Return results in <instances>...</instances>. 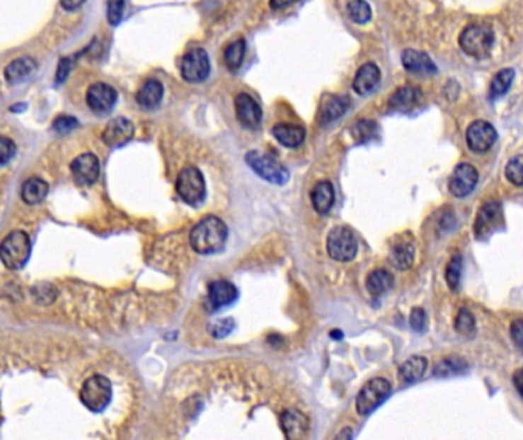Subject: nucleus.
I'll return each instance as SVG.
<instances>
[{"label":"nucleus","mask_w":523,"mask_h":440,"mask_svg":"<svg viewBox=\"0 0 523 440\" xmlns=\"http://www.w3.org/2000/svg\"><path fill=\"white\" fill-rule=\"evenodd\" d=\"M164 88L158 80H147L137 92V103L142 109H155L163 100Z\"/></svg>","instance_id":"23"},{"label":"nucleus","mask_w":523,"mask_h":440,"mask_svg":"<svg viewBox=\"0 0 523 440\" xmlns=\"http://www.w3.org/2000/svg\"><path fill=\"white\" fill-rule=\"evenodd\" d=\"M16 144L14 141H11L6 137H0V166L6 164V162L11 161L16 155Z\"/></svg>","instance_id":"40"},{"label":"nucleus","mask_w":523,"mask_h":440,"mask_svg":"<svg viewBox=\"0 0 523 440\" xmlns=\"http://www.w3.org/2000/svg\"><path fill=\"white\" fill-rule=\"evenodd\" d=\"M467 146L474 153H483L493 147L498 139V132L487 121H474L465 133Z\"/></svg>","instance_id":"10"},{"label":"nucleus","mask_w":523,"mask_h":440,"mask_svg":"<svg viewBox=\"0 0 523 440\" xmlns=\"http://www.w3.org/2000/svg\"><path fill=\"white\" fill-rule=\"evenodd\" d=\"M508 183L516 187H523V156L512 158L505 167Z\"/></svg>","instance_id":"37"},{"label":"nucleus","mask_w":523,"mask_h":440,"mask_svg":"<svg viewBox=\"0 0 523 440\" xmlns=\"http://www.w3.org/2000/svg\"><path fill=\"white\" fill-rule=\"evenodd\" d=\"M86 0H60V4L64 9H68V11H74V9L80 8Z\"/></svg>","instance_id":"47"},{"label":"nucleus","mask_w":523,"mask_h":440,"mask_svg":"<svg viewBox=\"0 0 523 440\" xmlns=\"http://www.w3.org/2000/svg\"><path fill=\"white\" fill-rule=\"evenodd\" d=\"M245 51H246V45H245L243 38H237V40L228 45L224 52V60H225L226 68L230 71L239 69L245 59Z\"/></svg>","instance_id":"30"},{"label":"nucleus","mask_w":523,"mask_h":440,"mask_svg":"<svg viewBox=\"0 0 523 440\" xmlns=\"http://www.w3.org/2000/svg\"><path fill=\"white\" fill-rule=\"evenodd\" d=\"M465 366H467V362L461 358H456V357L447 358V359H442L441 362H437L435 367V375L436 376L458 375V373L465 370Z\"/></svg>","instance_id":"34"},{"label":"nucleus","mask_w":523,"mask_h":440,"mask_svg":"<svg viewBox=\"0 0 523 440\" xmlns=\"http://www.w3.org/2000/svg\"><path fill=\"white\" fill-rule=\"evenodd\" d=\"M379 80H381V71H379L378 66L375 63H364L357 71L352 86H354V91L358 95H367L377 88Z\"/></svg>","instance_id":"18"},{"label":"nucleus","mask_w":523,"mask_h":440,"mask_svg":"<svg viewBox=\"0 0 523 440\" xmlns=\"http://www.w3.org/2000/svg\"><path fill=\"white\" fill-rule=\"evenodd\" d=\"M511 338L516 346L523 352V320H516L511 324Z\"/></svg>","instance_id":"45"},{"label":"nucleus","mask_w":523,"mask_h":440,"mask_svg":"<svg viewBox=\"0 0 523 440\" xmlns=\"http://www.w3.org/2000/svg\"><path fill=\"white\" fill-rule=\"evenodd\" d=\"M512 382H515V387L519 391V395L523 398V369L517 370L512 376Z\"/></svg>","instance_id":"48"},{"label":"nucleus","mask_w":523,"mask_h":440,"mask_svg":"<svg viewBox=\"0 0 523 440\" xmlns=\"http://www.w3.org/2000/svg\"><path fill=\"white\" fill-rule=\"evenodd\" d=\"M328 254L337 262H349L357 255L358 241L347 226H335L328 236Z\"/></svg>","instance_id":"7"},{"label":"nucleus","mask_w":523,"mask_h":440,"mask_svg":"<svg viewBox=\"0 0 523 440\" xmlns=\"http://www.w3.org/2000/svg\"><path fill=\"white\" fill-rule=\"evenodd\" d=\"M378 127L377 124L374 121H367V120H361V121H357L354 126L350 127V133L352 137L355 138L357 142H367L372 139L375 137Z\"/></svg>","instance_id":"35"},{"label":"nucleus","mask_w":523,"mask_h":440,"mask_svg":"<svg viewBox=\"0 0 523 440\" xmlns=\"http://www.w3.org/2000/svg\"><path fill=\"white\" fill-rule=\"evenodd\" d=\"M350 106V101L347 97H334L326 101L321 110V121L329 124L332 121L338 120L341 115H345L347 108Z\"/></svg>","instance_id":"31"},{"label":"nucleus","mask_w":523,"mask_h":440,"mask_svg":"<svg viewBox=\"0 0 523 440\" xmlns=\"http://www.w3.org/2000/svg\"><path fill=\"white\" fill-rule=\"evenodd\" d=\"M31 255L30 236L23 231L9 233L0 243V260L11 271H18Z\"/></svg>","instance_id":"2"},{"label":"nucleus","mask_w":523,"mask_h":440,"mask_svg":"<svg viewBox=\"0 0 523 440\" xmlns=\"http://www.w3.org/2000/svg\"><path fill=\"white\" fill-rule=\"evenodd\" d=\"M410 326L416 330V332H423L425 328V312L420 308H416L412 311L410 315Z\"/></svg>","instance_id":"44"},{"label":"nucleus","mask_w":523,"mask_h":440,"mask_svg":"<svg viewBox=\"0 0 523 440\" xmlns=\"http://www.w3.org/2000/svg\"><path fill=\"white\" fill-rule=\"evenodd\" d=\"M117 91L106 83H95L86 92V103L95 113H108L117 103Z\"/></svg>","instance_id":"14"},{"label":"nucleus","mask_w":523,"mask_h":440,"mask_svg":"<svg viewBox=\"0 0 523 440\" xmlns=\"http://www.w3.org/2000/svg\"><path fill=\"white\" fill-rule=\"evenodd\" d=\"M122 14H125V0H109L108 2V22L112 26H117Z\"/></svg>","instance_id":"39"},{"label":"nucleus","mask_w":523,"mask_h":440,"mask_svg":"<svg viewBox=\"0 0 523 440\" xmlns=\"http://www.w3.org/2000/svg\"><path fill=\"white\" fill-rule=\"evenodd\" d=\"M459 45L462 51L473 59H483L494 45V33L488 25L471 23L461 33Z\"/></svg>","instance_id":"3"},{"label":"nucleus","mask_w":523,"mask_h":440,"mask_svg":"<svg viewBox=\"0 0 523 440\" xmlns=\"http://www.w3.org/2000/svg\"><path fill=\"white\" fill-rule=\"evenodd\" d=\"M208 74H210V59L201 47L188 51L180 60V75L188 83H201Z\"/></svg>","instance_id":"9"},{"label":"nucleus","mask_w":523,"mask_h":440,"mask_svg":"<svg viewBox=\"0 0 523 440\" xmlns=\"http://www.w3.org/2000/svg\"><path fill=\"white\" fill-rule=\"evenodd\" d=\"M272 135L282 146L296 149L305 141L306 132L303 127L292 126V124H277V126L272 127Z\"/></svg>","instance_id":"24"},{"label":"nucleus","mask_w":523,"mask_h":440,"mask_svg":"<svg viewBox=\"0 0 523 440\" xmlns=\"http://www.w3.org/2000/svg\"><path fill=\"white\" fill-rule=\"evenodd\" d=\"M312 207L318 214H326L335 202V190L329 180H323L312 188Z\"/></svg>","instance_id":"22"},{"label":"nucleus","mask_w":523,"mask_h":440,"mask_svg":"<svg viewBox=\"0 0 523 440\" xmlns=\"http://www.w3.org/2000/svg\"><path fill=\"white\" fill-rule=\"evenodd\" d=\"M282 427L288 439L305 437L309 429V420L297 410L285 411L282 416Z\"/></svg>","instance_id":"21"},{"label":"nucleus","mask_w":523,"mask_h":440,"mask_svg":"<svg viewBox=\"0 0 523 440\" xmlns=\"http://www.w3.org/2000/svg\"><path fill=\"white\" fill-rule=\"evenodd\" d=\"M71 171L79 185H92L100 176V161L93 153H83L72 161Z\"/></svg>","instance_id":"12"},{"label":"nucleus","mask_w":523,"mask_h":440,"mask_svg":"<svg viewBox=\"0 0 523 440\" xmlns=\"http://www.w3.org/2000/svg\"><path fill=\"white\" fill-rule=\"evenodd\" d=\"M392 387L384 378H375L366 382L364 387L360 390L357 398V411L361 416H367L379 407V404L391 395Z\"/></svg>","instance_id":"8"},{"label":"nucleus","mask_w":523,"mask_h":440,"mask_svg":"<svg viewBox=\"0 0 523 440\" xmlns=\"http://www.w3.org/2000/svg\"><path fill=\"white\" fill-rule=\"evenodd\" d=\"M423 93L421 91L415 88V86L406 84L403 88H399L398 91L393 92V95L389 100V108L393 110H407L412 109L413 106H416V103L421 100Z\"/></svg>","instance_id":"25"},{"label":"nucleus","mask_w":523,"mask_h":440,"mask_svg":"<svg viewBox=\"0 0 523 440\" xmlns=\"http://www.w3.org/2000/svg\"><path fill=\"white\" fill-rule=\"evenodd\" d=\"M366 286H367V291L374 296H379L392 288L393 275L386 270H375L374 272L369 274Z\"/></svg>","instance_id":"27"},{"label":"nucleus","mask_w":523,"mask_h":440,"mask_svg":"<svg viewBox=\"0 0 523 440\" xmlns=\"http://www.w3.org/2000/svg\"><path fill=\"white\" fill-rule=\"evenodd\" d=\"M512 80H515V71L508 69V68L499 71L496 75H494V79L491 80L490 97L493 100H496V98L502 97V95H505L511 88Z\"/></svg>","instance_id":"32"},{"label":"nucleus","mask_w":523,"mask_h":440,"mask_svg":"<svg viewBox=\"0 0 523 440\" xmlns=\"http://www.w3.org/2000/svg\"><path fill=\"white\" fill-rule=\"evenodd\" d=\"M233 328H234V321L231 318H222L213 324L212 333L217 338H222V337H226V335L233 330Z\"/></svg>","instance_id":"42"},{"label":"nucleus","mask_w":523,"mask_h":440,"mask_svg":"<svg viewBox=\"0 0 523 440\" xmlns=\"http://www.w3.org/2000/svg\"><path fill=\"white\" fill-rule=\"evenodd\" d=\"M297 2H300V0H271L270 6L274 11H282V9H287Z\"/></svg>","instance_id":"46"},{"label":"nucleus","mask_w":523,"mask_h":440,"mask_svg":"<svg viewBox=\"0 0 523 440\" xmlns=\"http://www.w3.org/2000/svg\"><path fill=\"white\" fill-rule=\"evenodd\" d=\"M228 228L219 217H205L190 233V245L197 254L210 255L224 250Z\"/></svg>","instance_id":"1"},{"label":"nucleus","mask_w":523,"mask_h":440,"mask_svg":"<svg viewBox=\"0 0 523 440\" xmlns=\"http://www.w3.org/2000/svg\"><path fill=\"white\" fill-rule=\"evenodd\" d=\"M245 159L246 164L250 166V168L255 175L265 180H268L271 184L283 185L289 178L288 170L285 168L274 156H271L270 153L251 150L250 153H246Z\"/></svg>","instance_id":"4"},{"label":"nucleus","mask_w":523,"mask_h":440,"mask_svg":"<svg viewBox=\"0 0 523 440\" xmlns=\"http://www.w3.org/2000/svg\"><path fill=\"white\" fill-rule=\"evenodd\" d=\"M503 214L502 205L499 202L485 204L474 222V236L478 238H485L493 234L502 225Z\"/></svg>","instance_id":"13"},{"label":"nucleus","mask_w":523,"mask_h":440,"mask_svg":"<svg viewBox=\"0 0 523 440\" xmlns=\"http://www.w3.org/2000/svg\"><path fill=\"white\" fill-rule=\"evenodd\" d=\"M237 288L231 282L216 280L208 286V304L212 309H221L237 300Z\"/></svg>","instance_id":"17"},{"label":"nucleus","mask_w":523,"mask_h":440,"mask_svg":"<svg viewBox=\"0 0 523 440\" xmlns=\"http://www.w3.org/2000/svg\"><path fill=\"white\" fill-rule=\"evenodd\" d=\"M474 328H476V323H474L473 313L469 309H461L454 323L456 332L459 335H471L474 332Z\"/></svg>","instance_id":"38"},{"label":"nucleus","mask_w":523,"mask_h":440,"mask_svg":"<svg viewBox=\"0 0 523 440\" xmlns=\"http://www.w3.org/2000/svg\"><path fill=\"white\" fill-rule=\"evenodd\" d=\"M403 66L404 69L412 74H424L432 75L436 72V66L427 54L416 50H406L403 52Z\"/></svg>","instance_id":"19"},{"label":"nucleus","mask_w":523,"mask_h":440,"mask_svg":"<svg viewBox=\"0 0 523 440\" xmlns=\"http://www.w3.org/2000/svg\"><path fill=\"white\" fill-rule=\"evenodd\" d=\"M236 117L243 127L258 129L262 122V109L259 103L248 93H239L236 97Z\"/></svg>","instance_id":"15"},{"label":"nucleus","mask_w":523,"mask_h":440,"mask_svg":"<svg viewBox=\"0 0 523 440\" xmlns=\"http://www.w3.org/2000/svg\"><path fill=\"white\" fill-rule=\"evenodd\" d=\"M347 16L352 22L363 25L372 18V9L366 0H350L347 4Z\"/></svg>","instance_id":"33"},{"label":"nucleus","mask_w":523,"mask_h":440,"mask_svg":"<svg viewBox=\"0 0 523 440\" xmlns=\"http://www.w3.org/2000/svg\"><path fill=\"white\" fill-rule=\"evenodd\" d=\"M80 399L88 410L93 413H100L110 404L112 399V384L110 381L103 375H95L84 382Z\"/></svg>","instance_id":"5"},{"label":"nucleus","mask_w":523,"mask_h":440,"mask_svg":"<svg viewBox=\"0 0 523 440\" xmlns=\"http://www.w3.org/2000/svg\"><path fill=\"white\" fill-rule=\"evenodd\" d=\"M135 135V127L133 124L126 120V118H115L112 120L106 129L103 130V142L109 147H121L122 144H126L127 141H130Z\"/></svg>","instance_id":"16"},{"label":"nucleus","mask_w":523,"mask_h":440,"mask_svg":"<svg viewBox=\"0 0 523 440\" xmlns=\"http://www.w3.org/2000/svg\"><path fill=\"white\" fill-rule=\"evenodd\" d=\"M74 66V62L71 59H62L60 63H59V68H57V76H55V81L57 83H63L66 79H68V75Z\"/></svg>","instance_id":"43"},{"label":"nucleus","mask_w":523,"mask_h":440,"mask_svg":"<svg viewBox=\"0 0 523 440\" xmlns=\"http://www.w3.org/2000/svg\"><path fill=\"white\" fill-rule=\"evenodd\" d=\"M79 126V121L75 120L74 117H69V115H62V117L57 118L52 124V127L57 133H60V135H64V133L71 132L72 129H75Z\"/></svg>","instance_id":"41"},{"label":"nucleus","mask_w":523,"mask_h":440,"mask_svg":"<svg viewBox=\"0 0 523 440\" xmlns=\"http://www.w3.org/2000/svg\"><path fill=\"white\" fill-rule=\"evenodd\" d=\"M389 258H391V263L395 267H398V270H401V271L408 270V267H410L412 263H413L415 248H413L412 243H408V242L398 243L392 248Z\"/></svg>","instance_id":"29"},{"label":"nucleus","mask_w":523,"mask_h":440,"mask_svg":"<svg viewBox=\"0 0 523 440\" xmlns=\"http://www.w3.org/2000/svg\"><path fill=\"white\" fill-rule=\"evenodd\" d=\"M427 364H429V362H427V359L423 357L408 358L404 364L399 367V376H401L404 382H408V384L420 381L427 370Z\"/></svg>","instance_id":"28"},{"label":"nucleus","mask_w":523,"mask_h":440,"mask_svg":"<svg viewBox=\"0 0 523 440\" xmlns=\"http://www.w3.org/2000/svg\"><path fill=\"white\" fill-rule=\"evenodd\" d=\"M176 191L185 204H201L205 197V180L201 171L193 166L180 170L176 179Z\"/></svg>","instance_id":"6"},{"label":"nucleus","mask_w":523,"mask_h":440,"mask_svg":"<svg viewBox=\"0 0 523 440\" xmlns=\"http://www.w3.org/2000/svg\"><path fill=\"white\" fill-rule=\"evenodd\" d=\"M37 71V63L31 57H21L9 63L5 68V80L8 84H18Z\"/></svg>","instance_id":"20"},{"label":"nucleus","mask_w":523,"mask_h":440,"mask_svg":"<svg viewBox=\"0 0 523 440\" xmlns=\"http://www.w3.org/2000/svg\"><path fill=\"white\" fill-rule=\"evenodd\" d=\"M47 191H50V187H47V184L43 179L30 178L28 180H25V184L22 187V199L28 205L40 204L42 200L47 196Z\"/></svg>","instance_id":"26"},{"label":"nucleus","mask_w":523,"mask_h":440,"mask_svg":"<svg viewBox=\"0 0 523 440\" xmlns=\"http://www.w3.org/2000/svg\"><path fill=\"white\" fill-rule=\"evenodd\" d=\"M461 274H462V257L459 254H456L452 257L449 265H447L445 271V280L452 291H456L459 288Z\"/></svg>","instance_id":"36"},{"label":"nucleus","mask_w":523,"mask_h":440,"mask_svg":"<svg viewBox=\"0 0 523 440\" xmlns=\"http://www.w3.org/2000/svg\"><path fill=\"white\" fill-rule=\"evenodd\" d=\"M479 180V175L476 168L470 164L456 166L453 173L449 179V190L454 197H465L476 188Z\"/></svg>","instance_id":"11"}]
</instances>
